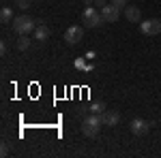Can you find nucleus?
Returning <instances> with one entry per match:
<instances>
[{
  "mask_svg": "<svg viewBox=\"0 0 161 158\" xmlns=\"http://www.w3.org/2000/svg\"><path fill=\"white\" fill-rule=\"evenodd\" d=\"M105 4H108L105 0H97V2H95V7H99V11H101V7H105Z\"/></svg>",
  "mask_w": 161,
  "mask_h": 158,
  "instance_id": "nucleus-19",
  "label": "nucleus"
},
{
  "mask_svg": "<svg viewBox=\"0 0 161 158\" xmlns=\"http://www.w3.org/2000/svg\"><path fill=\"white\" fill-rule=\"evenodd\" d=\"M82 38H84V28H82V26H69V28L64 30V41H67L69 45H77Z\"/></svg>",
  "mask_w": 161,
  "mask_h": 158,
  "instance_id": "nucleus-5",
  "label": "nucleus"
},
{
  "mask_svg": "<svg viewBox=\"0 0 161 158\" xmlns=\"http://www.w3.org/2000/svg\"><path fill=\"white\" fill-rule=\"evenodd\" d=\"M50 34H52V30L45 24H39L37 28H35V41H39V43L47 41V38H50Z\"/></svg>",
  "mask_w": 161,
  "mask_h": 158,
  "instance_id": "nucleus-10",
  "label": "nucleus"
},
{
  "mask_svg": "<svg viewBox=\"0 0 161 158\" xmlns=\"http://www.w3.org/2000/svg\"><path fill=\"white\" fill-rule=\"evenodd\" d=\"M125 17H127L131 24H140V22H142V11H140V7H129V4H127Z\"/></svg>",
  "mask_w": 161,
  "mask_h": 158,
  "instance_id": "nucleus-9",
  "label": "nucleus"
},
{
  "mask_svg": "<svg viewBox=\"0 0 161 158\" xmlns=\"http://www.w3.org/2000/svg\"><path fill=\"white\" fill-rule=\"evenodd\" d=\"M140 30H142V34H146V37H157V34H161V19L159 17L144 19V22H140Z\"/></svg>",
  "mask_w": 161,
  "mask_h": 158,
  "instance_id": "nucleus-4",
  "label": "nucleus"
},
{
  "mask_svg": "<svg viewBox=\"0 0 161 158\" xmlns=\"http://www.w3.org/2000/svg\"><path fill=\"white\" fill-rule=\"evenodd\" d=\"M150 126H153V122L144 120V118H133L131 120V133L136 135V137H144L150 130Z\"/></svg>",
  "mask_w": 161,
  "mask_h": 158,
  "instance_id": "nucleus-6",
  "label": "nucleus"
},
{
  "mask_svg": "<svg viewBox=\"0 0 161 158\" xmlns=\"http://www.w3.org/2000/svg\"><path fill=\"white\" fill-rule=\"evenodd\" d=\"M0 22H2V24H11V22H13L11 7H2V11H0Z\"/></svg>",
  "mask_w": 161,
  "mask_h": 158,
  "instance_id": "nucleus-11",
  "label": "nucleus"
},
{
  "mask_svg": "<svg viewBox=\"0 0 161 158\" xmlns=\"http://www.w3.org/2000/svg\"><path fill=\"white\" fill-rule=\"evenodd\" d=\"M105 111V103H92L90 107H88V113H103Z\"/></svg>",
  "mask_w": 161,
  "mask_h": 158,
  "instance_id": "nucleus-13",
  "label": "nucleus"
},
{
  "mask_svg": "<svg viewBox=\"0 0 161 158\" xmlns=\"http://www.w3.org/2000/svg\"><path fill=\"white\" fill-rule=\"evenodd\" d=\"M28 47H30V38L26 37V34H19V38H17V49L19 51H26Z\"/></svg>",
  "mask_w": 161,
  "mask_h": 158,
  "instance_id": "nucleus-12",
  "label": "nucleus"
},
{
  "mask_svg": "<svg viewBox=\"0 0 161 158\" xmlns=\"http://www.w3.org/2000/svg\"><path fill=\"white\" fill-rule=\"evenodd\" d=\"M112 4H114L118 11H125V9H127V0H112Z\"/></svg>",
  "mask_w": 161,
  "mask_h": 158,
  "instance_id": "nucleus-15",
  "label": "nucleus"
},
{
  "mask_svg": "<svg viewBox=\"0 0 161 158\" xmlns=\"http://www.w3.org/2000/svg\"><path fill=\"white\" fill-rule=\"evenodd\" d=\"M101 122H103V126H116L120 122V113L118 111H103L101 113Z\"/></svg>",
  "mask_w": 161,
  "mask_h": 158,
  "instance_id": "nucleus-8",
  "label": "nucleus"
},
{
  "mask_svg": "<svg viewBox=\"0 0 161 158\" xmlns=\"http://www.w3.org/2000/svg\"><path fill=\"white\" fill-rule=\"evenodd\" d=\"M82 22L86 28H97V26H103L105 24V19H103V15H101L99 9H95V7H86L84 13H82Z\"/></svg>",
  "mask_w": 161,
  "mask_h": 158,
  "instance_id": "nucleus-3",
  "label": "nucleus"
},
{
  "mask_svg": "<svg viewBox=\"0 0 161 158\" xmlns=\"http://www.w3.org/2000/svg\"><path fill=\"white\" fill-rule=\"evenodd\" d=\"M86 60H95V51H88V54H86Z\"/></svg>",
  "mask_w": 161,
  "mask_h": 158,
  "instance_id": "nucleus-20",
  "label": "nucleus"
},
{
  "mask_svg": "<svg viewBox=\"0 0 161 158\" xmlns=\"http://www.w3.org/2000/svg\"><path fill=\"white\" fill-rule=\"evenodd\" d=\"M13 30L17 32V34H30V32H35V28H37V19H32V17H28V15H17V17H13Z\"/></svg>",
  "mask_w": 161,
  "mask_h": 158,
  "instance_id": "nucleus-2",
  "label": "nucleus"
},
{
  "mask_svg": "<svg viewBox=\"0 0 161 158\" xmlns=\"http://www.w3.org/2000/svg\"><path fill=\"white\" fill-rule=\"evenodd\" d=\"M101 15H103V19H105V24H116L118 22V15L120 11L114 7V4H105V7H101Z\"/></svg>",
  "mask_w": 161,
  "mask_h": 158,
  "instance_id": "nucleus-7",
  "label": "nucleus"
},
{
  "mask_svg": "<svg viewBox=\"0 0 161 158\" xmlns=\"http://www.w3.org/2000/svg\"><path fill=\"white\" fill-rule=\"evenodd\" d=\"M15 7H17V9H22V11H26V9L30 7V0H17V2H15Z\"/></svg>",
  "mask_w": 161,
  "mask_h": 158,
  "instance_id": "nucleus-16",
  "label": "nucleus"
},
{
  "mask_svg": "<svg viewBox=\"0 0 161 158\" xmlns=\"http://www.w3.org/2000/svg\"><path fill=\"white\" fill-rule=\"evenodd\" d=\"M84 4H86V7H92V0H84Z\"/></svg>",
  "mask_w": 161,
  "mask_h": 158,
  "instance_id": "nucleus-21",
  "label": "nucleus"
},
{
  "mask_svg": "<svg viewBox=\"0 0 161 158\" xmlns=\"http://www.w3.org/2000/svg\"><path fill=\"white\" fill-rule=\"evenodd\" d=\"M101 126H103L101 113H90V115H86V118L82 120V135H84V137H97Z\"/></svg>",
  "mask_w": 161,
  "mask_h": 158,
  "instance_id": "nucleus-1",
  "label": "nucleus"
},
{
  "mask_svg": "<svg viewBox=\"0 0 161 158\" xmlns=\"http://www.w3.org/2000/svg\"><path fill=\"white\" fill-rule=\"evenodd\" d=\"M86 66H88L86 56H84V58H77V60H75V69H82V71H86Z\"/></svg>",
  "mask_w": 161,
  "mask_h": 158,
  "instance_id": "nucleus-14",
  "label": "nucleus"
},
{
  "mask_svg": "<svg viewBox=\"0 0 161 158\" xmlns=\"http://www.w3.org/2000/svg\"><path fill=\"white\" fill-rule=\"evenodd\" d=\"M0 156H2V158L9 156V143H7V141H2V147H0Z\"/></svg>",
  "mask_w": 161,
  "mask_h": 158,
  "instance_id": "nucleus-17",
  "label": "nucleus"
},
{
  "mask_svg": "<svg viewBox=\"0 0 161 158\" xmlns=\"http://www.w3.org/2000/svg\"><path fill=\"white\" fill-rule=\"evenodd\" d=\"M0 54H2V56H4V54H7V43H4V41H2V43H0Z\"/></svg>",
  "mask_w": 161,
  "mask_h": 158,
  "instance_id": "nucleus-18",
  "label": "nucleus"
}]
</instances>
